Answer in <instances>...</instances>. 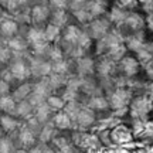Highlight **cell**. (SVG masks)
<instances>
[{
  "label": "cell",
  "mask_w": 153,
  "mask_h": 153,
  "mask_svg": "<svg viewBox=\"0 0 153 153\" xmlns=\"http://www.w3.org/2000/svg\"><path fill=\"white\" fill-rule=\"evenodd\" d=\"M105 95L108 98L112 115H115L118 119L123 120L125 115L128 114V106L135 95L132 88H129L128 85H116L111 88L109 91H106Z\"/></svg>",
  "instance_id": "cell-1"
},
{
  "label": "cell",
  "mask_w": 153,
  "mask_h": 153,
  "mask_svg": "<svg viewBox=\"0 0 153 153\" xmlns=\"http://www.w3.org/2000/svg\"><path fill=\"white\" fill-rule=\"evenodd\" d=\"M118 33L122 36V38H129L135 37V36H140L145 33V13L140 9L139 10H129L123 22L120 23L118 27Z\"/></svg>",
  "instance_id": "cell-2"
},
{
  "label": "cell",
  "mask_w": 153,
  "mask_h": 153,
  "mask_svg": "<svg viewBox=\"0 0 153 153\" xmlns=\"http://www.w3.org/2000/svg\"><path fill=\"white\" fill-rule=\"evenodd\" d=\"M109 140L112 145V150H125L136 145L135 135L125 122H118L109 128Z\"/></svg>",
  "instance_id": "cell-3"
},
{
  "label": "cell",
  "mask_w": 153,
  "mask_h": 153,
  "mask_svg": "<svg viewBox=\"0 0 153 153\" xmlns=\"http://www.w3.org/2000/svg\"><path fill=\"white\" fill-rule=\"evenodd\" d=\"M128 112L143 120L153 118V97L149 92L135 94L128 106Z\"/></svg>",
  "instance_id": "cell-4"
},
{
  "label": "cell",
  "mask_w": 153,
  "mask_h": 153,
  "mask_svg": "<svg viewBox=\"0 0 153 153\" xmlns=\"http://www.w3.org/2000/svg\"><path fill=\"white\" fill-rule=\"evenodd\" d=\"M72 142L75 145L78 150L81 153H87L92 149H97L99 146H102L98 140V136L94 131H74L71 132Z\"/></svg>",
  "instance_id": "cell-5"
},
{
  "label": "cell",
  "mask_w": 153,
  "mask_h": 153,
  "mask_svg": "<svg viewBox=\"0 0 153 153\" xmlns=\"http://www.w3.org/2000/svg\"><path fill=\"white\" fill-rule=\"evenodd\" d=\"M7 70L11 74L14 82H24L27 81L28 78H31L28 57H26V55H13L11 61L7 65Z\"/></svg>",
  "instance_id": "cell-6"
},
{
  "label": "cell",
  "mask_w": 153,
  "mask_h": 153,
  "mask_svg": "<svg viewBox=\"0 0 153 153\" xmlns=\"http://www.w3.org/2000/svg\"><path fill=\"white\" fill-rule=\"evenodd\" d=\"M114 28V26L109 23V20L106 17H97V19H92L91 22L84 26V30L85 33L88 34V37L92 40L94 43L98 41L104 37L105 34H108Z\"/></svg>",
  "instance_id": "cell-7"
},
{
  "label": "cell",
  "mask_w": 153,
  "mask_h": 153,
  "mask_svg": "<svg viewBox=\"0 0 153 153\" xmlns=\"http://www.w3.org/2000/svg\"><path fill=\"white\" fill-rule=\"evenodd\" d=\"M51 9L47 0H37L30 9V24L34 27H44L50 20Z\"/></svg>",
  "instance_id": "cell-8"
},
{
  "label": "cell",
  "mask_w": 153,
  "mask_h": 153,
  "mask_svg": "<svg viewBox=\"0 0 153 153\" xmlns=\"http://www.w3.org/2000/svg\"><path fill=\"white\" fill-rule=\"evenodd\" d=\"M84 105L88 106L91 111H94L95 114L98 115V119L101 118H105L111 115V108H109V102H108V98L104 92L99 94H94L91 97H87L85 101H84Z\"/></svg>",
  "instance_id": "cell-9"
},
{
  "label": "cell",
  "mask_w": 153,
  "mask_h": 153,
  "mask_svg": "<svg viewBox=\"0 0 153 153\" xmlns=\"http://www.w3.org/2000/svg\"><path fill=\"white\" fill-rule=\"evenodd\" d=\"M72 122H74V129L76 131H92L97 126L98 115L89 109L88 106L82 105V108L78 111V114Z\"/></svg>",
  "instance_id": "cell-10"
},
{
  "label": "cell",
  "mask_w": 153,
  "mask_h": 153,
  "mask_svg": "<svg viewBox=\"0 0 153 153\" xmlns=\"http://www.w3.org/2000/svg\"><path fill=\"white\" fill-rule=\"evenodd\" d=\"M74 74L78 76H95V55H82L72 58Z\"/></svg>",
  "instance_id": "cell-11"
},
{
  "label": "cell",
  "mask_w": 153,
  "mask_h": 153,
  "mask_svg": "<svg viewBox=\"0 0 153 153\" xmlns=\"http://www.w3.org/2000/svg\"><path fill=\"white\" fill-rule=\"evenodd\" d=\"M20 34V24L13 16H1L0 17V37L3 40L14 37Z\"/></svg>",
  "instance_id": "cell-12"
},
{
  "label": "cell",
  "mask_w": 153,
  "mask_h": 153,
  "mask_svg": "<svg viewBox=\"0 0 153 153\" xmlns=\"http://www.w3.org/2000/svg\"><path fill=\"white\" fill-rule=\"evenodd\" d=\"M22 120L16 118L14 115H9V114H1L0 115V131L3 135L7 136H13L19 128L22 126Z\"/></svg>",
  "instance_id": "cell-13"
},
{
  "label": "cell",
  "mask_w": 153,
  "mask_h": 153,
  "mask_svg": "<svg viewBox=\"0 0 153 153\" xmlns=\"http://www.w3.org/2000/svg\"><path fill=\"white\" fill-rule=\"evenodd\" d=\"M51 123L58 132H72L74 131V122L65 111H58L53 115Z\"/></svg>",
  "instance_id": "cell-14"
},
{
  "label": "cell",
  "mask_w": 153,
  "mask_h": 153,
  "mask_svg": "<svg viewBox=\"0 0 153 153\" xmlns=\"http://www.w3.org/2000/svg\"><path fill=\"white\" fill-rule=\"evenodd\" d=\"M111 4L112 3L108 1V0H88L85 9L89 11V14L92 16V19H97V17L106 16Z\"/></svg>",
  "instance_id": "cell-15"
},
{
  "label": "cell",
  "mask_w": 153,
  "mask_h": 153,
  "mask_svg": "<svg viewBox=\"0 0 153 153\" xmlns=\"http://www.w3.org/2000/svg\"><path fill=\"white\" fill-rule=\"evenodd\" d=\"M71 22H72V16L68 10H51L48 23H51V24H54V26L60 28H64L67 24H70Z\"/></svg>",
  "instance_id": "cell-16"
},
{
  "label": "cell",
  "mask_w": 153,
  "mask_h": 153,
  "mask_svg": "<svg viewBox=\"0 0 153 153\" xmlns=\"http://www.w3.org/2000/svg\"><path fill=\"white\" fill-rule=\"evenodd\" d=\"M33 115H34V106L28 99H23L20 102H17L16 112H14L16 118H19L22 122H26L30 118H33Z\"/></svg>",
  "instance_id": "cell-17"
},
{
  "label": "cell",
  "mask_w": 153,
  "mask_h": 153,
  "mask_svg": "<svg viewBox=\"0 0 153 153\" xmlns=\"http://www.w3.org/2000/svg\"><path fill=\"white\" fill-rule=\"evenodd\" d=\"M128 11H129V10H125V9H122L120 6L112 3L105 17L109 20V23L114 26V27H118L120 23L123 22V19H125L126 14H128Z\"/></svg>",
  "instance_id": "cell-18"
},
{
  "label": "cell",
  "mask_w": 153,
  "mask_h": 153,
  "mask_svg": "<svg viewBox=\"0 0 153 153\" xmlns=\"http://www.w3.org/2000/svg\"><path fill=\"white\" fill-rule=\"evenodd\" d=\"M36 1L37 0H7L6 1V11L10 16H14L20 11L30 9Z\"/></svg>",
  "instance_id": "cell-19"
},
{
  "label": "cell",
  "mask_w": 153,
  "mask_h": 153,
  "mask_svg": "<svg viewBox=\"0 0 153 153\" xmlns=\"http://www.w3.org/2000/svg\"><path fill=\"white\" fill-rule=\"evenodd\" d=\"M33 91V84H30L28 81L19 82V85L14 88H11V97L16 99V102H20L23 99H27L30 97V94Z\"/></svg>",
  "instance_id": "cell-20"
},
{
  "label": "cell",
  "mask_w": 153,
  "mask_h": 153,
  "mask_svg": "<svg viewBox=\"0 0 153 153\" xmlns=\"http://www.w3.org/2000/svg\"><path fill=\"white\" fill-rule=\"evenodd\" d=\"M126 54H128V48H126V45H125V41H120V43H118L116 45H114L111 50H108L104 55L108 57V58H111L112 61H115V62H118V61H119L120 58H123Z\"/></svg>",
  "instance_id": "cell-21"
},
{
  "label": "cell",
  "mask_w": 153,
  "mask_h": 153,
  "mask_svg": "<svg viewBox=\"0 0 153 153\" xmlns=\"http://www.w3.org/2000/svg\"><path fill=\"white\" fill-rule=\"evenodd\" d=\"M16 99L11 97V94L3 95L0 97V111L1 114H9V115H14L16 112Z\"/></svg>",
  "instance_id": "cell-22"
},
{
  "label": "cell",
  "mask_w": 153,
  "mask_h": 153,
  "mask_svg": "<svg viewBox=\"0 0 153 153\" xmlns=\"http://www.w3.org/2000/svg\"><path fill=\"white\" fill-rule=\"evenodd\" d=\"M45 104L50 106V109L53 112H58V111H62L64 106H65V101L61 97V94H50L48 97L45 98Z\"/></svg>",
  "instance_id": "cell-23"
},
{
  "label": "cell",
  "mask_w": 153,
  "mask_h": 153,
  "mask_svg": "<svg viewBox=\"0 0 153 153\" xmlns=\"http://www.w3.org/2000/svg\"><path fill=\"white\" fill-rule=\"evenodd\" d=\"M61 31H62V28L57 27V26L51 24V23H47L44 26V34H45V38H47L48 43H57L60 40Z\"/></svg>",
  "instance_id": "cell-24"
},
{
  "label": "cell",
  "mask_w": 153,
  "mask_h": 153,
  "mask_svg": "<svg viewBox=\"0 0 153 153\" xmlns=\"http://www.w3.org/2000/svg\"><path fill=\"white\" fill-rule=\"evenodd\" d=\"M17 148L11 136L3 135L0 136V153H16Z\"/></svg>",
  "instance_id": "cell-25"
},
{
  "label": "cell",
  "mask_w": 153,
  "mask_h": 153,
  "mask_svg": "<svg viewBox=\"0 0 153 153\" xmlns=\"http://www.w3.org/2000/svg\"><path fill=\"white\" fill-rule=\"evenodd\" d=\"M11 58H13V53L7 47V44H1L0 45V65H9Z\"/></svg>",
  "instance_id": "cell-26"
},
{
  "label": "cell",
  "mask_w": 153,
  "mask_h": 153,
  "mask_svg": "<svg viewBox=\"0 0 153 153\" xmlns=\"http://www.w3.org/2000/svg\"><path fill=\"white\" fill-rule=\"evenodd\" d=\"M142 76L145 81L153 84V58L148 62L142 64Z\"/></svg>",
  "instance_id": "cell-27"
},
{
  "label": "cell",
  "mask_w": 153,
  "mask_h": 153,
  "mask_svg": "<svg viewBox=\"0 0 153 153\" xmlns=\"http://www.w3.org/2000/svg\"><path fill=\"white\" fill-rule=\"evenodd\" d=\"M115 4L120 6L125 10H139L140 6L137 3V0H115Z\"/></svg>",
  "instance_id": "cell-28"
},
{
  "label": "cell",
  "mask_w": 153,
  "mask_h": 153,
  "mask_svg": "<svg viewBox=\"0 0 153 153\" xmlns=\"http://www.w3.org/2000/svg\"><path fill=\"white\" fill-rule=\"evenodd\" d=\"M51 10H68V0H47Z\"/></svg>",
  "instance_id": "cell-29"
},
{
  "label": "cell",
  "mask_w": 153,
  "mask_h": 153,
  "mask_svg": "<svg viewBox=\"0 0 153 153\" xmlns=\"http://www.w3.org/2000/svg\"><path fill=\"white\" fill-rule=\"evenodd\" d=\"M88 0H68V11L74 13L76 10H81L87 6Z\"/></svg>",
  "instance_id": "cell-30"
},
{
  "label": "cell",
  "mask_w": 153,
  "mask_h": 153,
  "mask_svg": "<svg viewBox=\"0 0 153 153\" xmlns=\"http://www.w3.org/2000/svg\"><path fill=\"white\" fill-rule=\"evenodd\" d=\"M11 84L10 82L4 81L1 76H0V97H3V95H7V94L11 92Z\"/></svg>",
  "instance_id": "cell-31"
},
{
  "label": "cell",
  "mask_w": 153,
  "mask_h": 153,
  "mask_svg": "<svg viewBox=\"0 0 153 153\" xmlns=\"http://www.w3.org/2000/svg\"><path fill=\"white\" fill-rule=\"evenodd\" d=\"M153 0H137V3H139V6L142 7V6H145V4H149V3H152Z\"/></svg>",
  "instance_id": "cell-32"
},
{
  "label": "cell",
  "mask_w": 153,
  "mask_h": 153,
  "mask_svg": "<svg viewBox=\"0 0 153 153\" xmlns=\"http://www.w3.org/2000/svg\"><path fill=\"white\" fill-rule=\"evenodd\" d=\"M109 153H125L123 150H111Z\"/></svg>",
  "instance_id": "cell-33"
},
{
  "label": "cell",
  "mask_w": 153,
  "mask_h": 153,
  "mask_svg": "<svg viewBox=\"0 0 153 153\" xmlns=\"http://www.w3.org/2000/svg\"><path fill=\"white\" fill-rule=\"evenodd\" d=\"M108 1H111V3H114V1H115V0H108Z\"/></svg>",
  "instance_id": "cell-34"
}]
</instances>
